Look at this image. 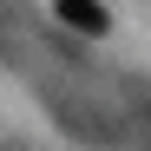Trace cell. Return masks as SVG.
<instances>
[{"label": "cell", "instance_id": "cell-1", "mask_svg": "<svg viewBox=\"0 0 151 151\" xmlns=\"http://www.w3.org/2000/svg\"><path fill=\"white\" fill-rule=\"evenodd\" d=\"M59 20L79 27V33H105V7L99 0H59Z\"/></svg>", "mask_w": 151, "mask_h": 151}]
</instances>
